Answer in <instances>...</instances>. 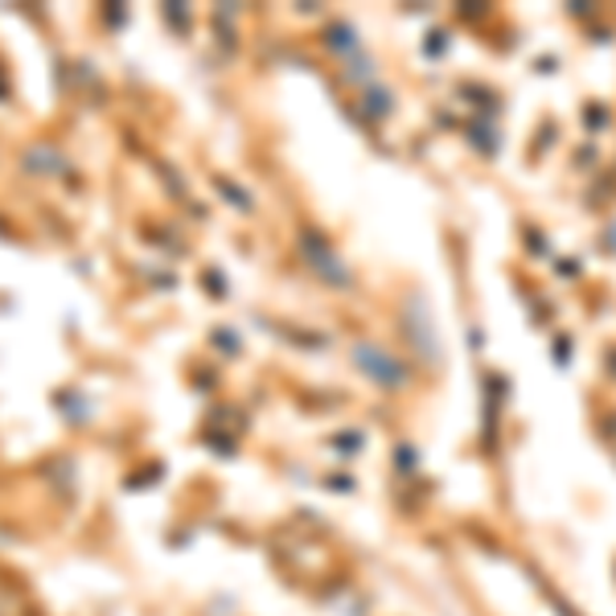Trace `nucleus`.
<instances>
[{"mask_svg":"<svg viewBox=\"0 0 616 616\" xmlns=\"http://www.w3.org/2000/svg\"><path fill=\"white\" fill-rule=\"evenodd\" d=\"M354 358H358V366H362V370L374 382H382V387H403V382H407V370H403V362H399V358H391L387 349L358 346V349H354Z\"/></svg>","mask_w":616,"mask_h":616,"instance_id":"f257e3e1","label":"nucleus"},{"mask_svg":"<svg viewBox=\"0 0 616 616\" xmlns=\"http://www.w3.org/2000/svg\"><path fill=\"white\" fill-rule=\"evenodd\" d=\"M304 255H309V259H316V271H321V276H329L333 284H349V276L341 271V264H337L333 255H321V247H316V235H304Z\"/></svg>","mask_w":616,"mask_h":616,"instance_id":"f03ea898","label":"nucleus"}]
</instances>
